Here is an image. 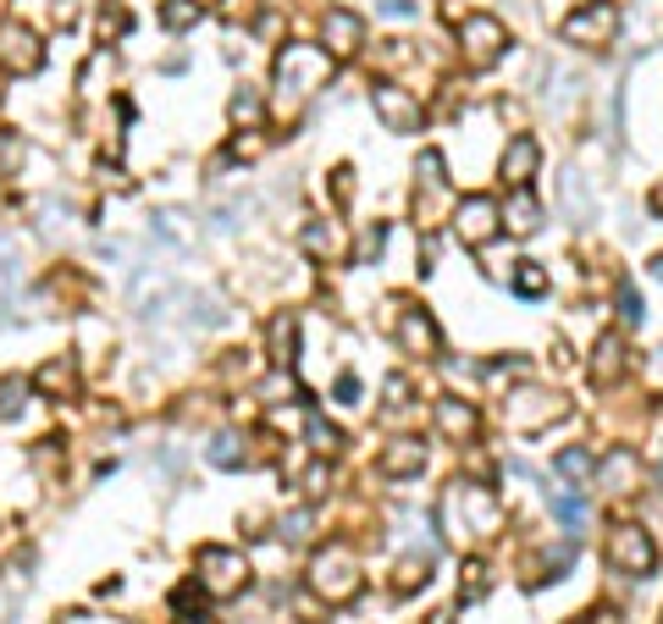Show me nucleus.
Returning a JSON list of instances; mask_svg holds the SVG:
<instances>
[{"label":"nucleus","instance_id":"c9c22d12","mask_svg":"<svg viewBox=\"0 0 663 624\" xmlns=\"http://www.w3.org/2000/svg\"><path fill=\"white\" fill-rule=\"evenodd\" d=\"M404 398H409V382L393 376V382H387V409H404Z\"/></svg>","mask_w":663,"mask_h":624},{"label":"nucleus","instance_id":"f704fd0d","mask_svg":"<svg viewBox=\"0 0 663 624\" xmlns=\"http://www.w3.org/2000/svg\"><path fill=\"white\" fill-rule=\"evenodd\" d=\"M620 315H625V320H631V326H636V320H642V299H636V288H631V283H625V288H620Z\"/></svg>","mask_w":663,"mask_h":624},{"label":"nucleus","instance_id":"20e7f679","mask_svg":"<svg viewBox=\"0 0 663 624\" xmlns=\"http://www.w3.org/2000/svg\"><path fill=\"white\" fill-rule=\"evenodd\" d=\"M564 415H570V404H564L558 393H547V387H519V393L503 398V420H508L514 432H542V426H553V420H564Z\"/></svg>","mask_w":663,"mask_h":624},{"label":"nucleus","instance_id":"0eeeda50","mask_svg":"<svg viewBox=\"0 0 663 624\" xmlns=\"http://www.w3.org/2000/svg\"><path fill=\"white\" fill-rule=\"evenodd\" d=\"M244 581H249V558L244 553H232V547H199V586L210 597H232V592H244Z\"/></svg>","mask_w":663,"mask_h":624},{"label":"nucleus","instance_id":"423d86ee","mask_svg":"<svg viewBox=\"0 0 663 624\" xmlns=\"http://www.w3.org/2000/svg\"><path fill=\"white\" fill-rule=\"evenodd\" d=\"M608 564L620 569V575H653V564H659V547H653V536L642 531V525H614L608 531Z\"/></svg>","mask_w":663,"mask_h":624},{"label":"nucleus","instance_id":"1a4fd4ad","mask_svg":"<svg viewBox=\"0 0 663 624\" xmlns=\"http://www.w3.org/2000/svg\"><path fill=\"white\" fill-rule=\"evenodd\" d=\"M497 227H503V210H497L487 194H471V199L454 205V232H459V244L482 249V244H493L497 238Z\"/></svg>","mask_w":663,"mask_h":624},{"label":"nucleus","instance_id":"2eb2a0df","mask_svg":"<svg viewBox=\"0 0 663 624\" xmlns=\"http://www.w3.org/2000/svg\"><path fill=\"white\" fill-rule=\"evenodd\" d=\"M536 166H542V150H536V139H531V133H519V139H514L508 150H503V182H508V188H531Z\"/></svg>","mask_w":663,"mask_h":624},{"label":"nucleus","instance_id":"7c9ffc66","mask_svg":"<svg viewBox=\"0 0 663 624\" xmlns=\"http://www.w3.org/2000/svg\"><path fill=\"white\" fill-rule=\"evenodd\" d=\"M22 398H28V382H6L0 387V415H22Z\"/></svg>","mask_w":663,"mask_h":624},{"label":"nucleus","instance_id":"c03bdc74","mask_svg":"<svg viewBox=\"0 0 663 624\" xmlns=\"http://www.w3.org/2000/svg\"><path fill=\"white\" fill-rule=\"evenodd\" d=\"M432 624H454V614H432Z\"/></svg>","mask_w":663,"mask_h":624},{"label":"nucleus","instance_id":"f8f14e48","mask_svg":"<svg viewBox=\"0 0 663 624\" xmlns=\"http://www.w3.org/2000/svg\"><path fill=\"white\" fill-rule=\"evenodd\" d=\"M398 348L404 354H415V359H437L443 354V331H437V320L426 310H398Z\"/></svg>","mask_w":663,"mask_h":624},{"label":"nucleus","instance_id":"bb28decb","mask_svg":"<svg viewBox=\"0 0 663 624\" xmlns=\"http://www.w3.org/2000/svg\"><path fill=\"white\" fill-rule=\"evenodd\" d=\"M564 199H570V216L575 221H592V205H586V188H581L575 171H564Z\"/></svg>","mask_w":663,"mask_h":624},{"label":"nucleus","instance_id":"39448f33","mask_svg":"<svg viewBox=\"0 0 663 624\" xmlns=\"http://www.w3.org/2000/svg\"><path fill=\"white\" fill-rule=\"evenodd\" d=\"M503 50H508V28L497 17H487V11L459 17V56H465V67H493Z\"/></svg>","mask_w":663,"mask_h":624},{"label":"nucleus","instance_id":"cd10ccee","mask_svg":"<svg viewBox=\"0 0 663 624\" xmlns=\"http://www.w3.org/2000/svg\"><path fill=\"white\" fill-rule=\"evenodd\" d=\"M514 288H519L525 299H536V294L547 288V271H542V266H531V260H519V271H514Z\"/></svg>","mask_w":663,"mask_h":624},{"label":"nucleus","instance_id":"9d476101","mask_svg":"<svg viewBox=\"0 0 663 624\" xmlns=\"http://www.w3.org/2000/svg\"><path fill=\"white\" fill-rule=\"evenodd\" d=\"M370 106H376V117L387 122V133H420V100H415L409 89L376 83V89H370Z\"/></svg>","mask_w":663,"mask_h":624},{"label":"nucleus","instance_id":"393cba45","mask_svg":"<svg viewBox=\"0 0 663 624\" xmlns=\"http://www.w3.org/2000/svg\"><path fill=\"white\" fill-rule=\"evenodd\" d=\"M161 22L171 33L194 28V22H199V0H161Z\"/></svg>","mask_w":663,"mask_h":624},{"label":"nucleus","instance_id":"37998d69","mask_svg":"<svg viewBox=\"0 0 663 624\" xmlns=\"http://www.w3.org/2000/svg\"><path fill=\"white\" fill-rule=\"evenodd\" d=\"M653 382H659V387H663V348H659V354H653Z\"/></svg>","mask_w":663,"mask_h":624},{"label":"nucleus","instance_id":"4be33fe9","mask_svg":"<svg viewBox=\"0 0 663 624\" xmlns=\"http://www.w3.org/2000/svg\"><path fill=\"white\" fill-rule=\"evenodd\" d=\"M299 244L316 255V260H332V255H343V232L332 227V221H310L305 232H299Z\"/></svg>","mask_w":663,"mask_h":624},{"label":"nucleus","instance_id":"f257e3e1","mask_svg":"<svg viewBox=\"0 0 663 624\" xmlns=\"http://www.w3.org/2000/svg\"><path fill=\"white\" fill-rule=\"evenodd\" d=\"M332 72H337V61H332L321 44H283V56H277V67H271L277 95H283L288 111H299L305 100H316V95L327 89Z\"/></svg>","mask_w":663,"mask_h":624},{"label":"nucleus","instance_id":"79ce46f5","mask_svg":"<svg viewBox=\"0 0 663 624\" xmlns=\"http://www.w3.org/2000/svg\"><path fill=\"white\" fill-rule=\"evenodd\" d=\"M387 17H415V0H382Z\"/></svg>","mask_w":663,"mask_h":624},{"label":"nucleus","instance_id":"dca6fc26","mask_svg":"<svg viewBox=\"0 0 663 624\" xmlns=\"http://www.w3.org/2000/svg\"><path fill=\"white\" fill-rule=\"evenodd\" d=\"M625 376V337L620 331H603L597 348H592V382L597 387H614Z\"/></svg>","mask_w":663,"mask_h":624},{"label":"nucleus","instance_id":"49530a36","mask_svg":"<svg viewBox=\"0 0 663 624\" xmlns=\"http://www.w3.org/2000/svg\"><path fill=\"white\" fill-rule=\"evenodd\" d=\"M570 624H597V620H592V614H581V620H570Z\"/></svg>","mask_w":663,"mask_h":624},{"label":"nucleus","instance_id":"b1692460","mask_svg":"<svg viewBox=\"0 0 663 624\" xmlns=\"http://www.w3.org/2000/svg\"><path fill=\"white\" fill-rule=\"evenodd\" d=\"M558 475H570V481H592V475H597L592 448H564V454H558Z\"/></svg>","mask_w":663,"mask_h":624},{"label":"nucleus","instance_id":"aec40b11","mask_svg":"<svg viewBox=\"0 0 663 624\" xmlns=\"http://www.w3.org/2000/svg\"><path fill=\"white\" fill-rule=\"evenodd\" d=\"M294 348H299V320H294V315H277V320H271V365L288 370V365L299 359Z\"/></svg>","mask_w":663,"mask_h":624},{"label":"nucleus","instance_id":"72a5a7b5","mask_svg":"<svg viewBox=\"0 0 663 624\" xmlns=\"http://www.w3.org/2000/svg\"><path fill=\"white\" fill-rule=\"evenodd\" d=\"M508 376H525V359H497V365H487V382H508Z\"/></svg>","mask_w":663,"mask_h":624},{"label":"nucleus","instance_id":"a878e982","mask_svg":"<svg viewBox=\"0 0 663 624\" xmlns=\"http://www.w3.org/2000/svg\"><path fill=\"white\" fill-rule=\"evenodd\" d=\"M260 117H266V100H260L255 89H238V95H232V122H249V128H255Z\"/></svg>","mask_w":663,"mask_h":624},{"label":"nucleus","instance_id":"c756f323","mask_svg":"<svg viewBox=\"0 0 663 624\" xmlns=\"http://www.w3.org/2000/svg\"><path fill=\"white\" fill-rule=\"evenodd\" d=\"M277 536H283V542H294V547H299V542H305V536H310V514H305V508H299V514H288V519H283V525H277Z\"/></svg>","mask_w":663,"mask_h":624},{"label":"nucleus","instance_id":"a18cd8bd","mask_svg":"<svg viewBox=\"0 0 663 624\" xmlns=\"http://www.w3.org/2000/svg\"><path fill=\"white\" fill-rule=\"evenodd\" d=\"M653 205H659V210H663V188H653Z\"/></svg>","mask_w":663,"mask_h":624},{"label":"nucleus","instance_id":"7ed1b4c3","mask_svg":"<svg viewBox=\"0 0 663 624\" xmlns=\"http://www.w3.org/2000/svg\"><path fill=\"white\" fill-rule=\"evenodd\" d=\"M359 586H365V575H359V553H354L348 542H332V547H321V553L310 558V592H316L321 603L343 608V603L359 597Z\"/></svg>","mask_w":663,"mask_h":624},{"label":"nucleus","instance_id":"473e14b6","mask_svg":"<svg viewBox=\"0 0 663 624\" xmlns=\"http://www.w3.org/2000/svg\"><path fill=\"white\" fill-rule=\"evenodd\" d=\"M459 586H465V597H482V592H487V569H482V564H465V581H459Z\"/></svg>","mask_w":663,"mask_h":624},{"label":"nucleus","instance_id":"a211bd4d","mask_svg":"<svg viewBox=\"0 0 663 624\" xmlns=\"http://www.w3.org/2000/svg\"><path fill=\"white\" fill-rule=\"evenodd\" d=\"M503 221H508L514 238H536V232H542V205H536V194H531V188H514Z\"/></svg>","mask_w":663,"mask_h":624},{"label":"nucleus","instance_id":"412c9836","mask_svg":"<svg viewBox=\"0 0 663 624\" xmlns=\"http://www.w3.org/2000/svg\"><path fill=\"white\" fill-rule=\"evenodd\" d=\"M205 459L216 469H238L249 465V448H244V437H232V432H216L210 443H205Z\"/></svg>","mask_w":663,"mask_h":624},{"label":"nucleus","instance_id":"ea45409f","mask_svg":"<svg viewBox=\"0 0 663 624\" xmlns=\"http://www.w3.org/2000/svg\"><path fill=\"white\" fill-rule=\"evenodd\" d=\"M382 238H387V232H382V227H370V232L359 238V255H382Z\"/></svg>","mask_w":663,"mask_h":624},{"label":"nucleus","instance_id":"2f4dec72","mask_svg":"<svg viewBox=\"0 0 663 624\" xmlns=\"http://www.w3.org/2000/svg\"><path fill=\"white\" fill-rule=\"evenodd\" d=\"M100 33H106V39L128 33V11H122V6H106V11H100Z\"/></svg>","mask_w":663,"mask_h":624},{"label":"nucleus","instance_id":"e433bc0d","mask_svg":"<svg viewBox=\"0 0 663 624\" xmlns=\"http://www.w3.org/2000/svg\"><path fill=\"white\" fill-rule=\"evenodd\" d=\"M348 177H354L348 166H337V171H332V194H337V199H348V194H354V182H348Z\"/></svg>","mask_w":663,"mask_h":624},{"label":"nucleus","instance_id":"4468645a","mask_svg":"<svg viewBox=\"0 0 663 624\" xmlns=\"http://www.w3.org/2000/svg\"><path fill=\"white\" fill-rule=\"evenodd\" d=\"M376 469H382L387 481L420 475V469H426V443H420V437H393V443L382 448V459H376Z\"/></svg>","mask_w":663,"mask_h":624},{"label":"nucleus","instance_id":"f03ea898","mask_svg":"<svg viewBox=\"0 0 663 624\" xmlns=\"http://www.w3.org/2000/svg\"><path fill=\"white\" fill-rule=\"evenodd\" d=\"M437 519H443V531L454 542H465V536L487 542V536H497V497L476 481H454L443 492V503H437Z\"/></svg>","mask_w":663,"mask_h":624},{"label":"nucleus","instance_id":"6ab92c4d","mask_svg":"<svg viewBox=\"0 0 663 624\" xmlns=\"http://www.w3.org/2000/svg\"><path fill=\"white\" fill-rule=\"evenodd\" d=\"M636 469H642V459H636L631 448H614V454L597 465V475L608 481V492H636Z\"/></svg>","mask_w":663,"mask_h":624},{"label":"nucleus","instance_id":"f3484780","mask_svg":"<svg viewBox=\"0 0 663 624\" xmlns=\"http://www.w3.org/2000/svg\"><path fill=\"white\" fill-rule=\"evenodd\" d=\"M476 426H482L476 404H465V398H443V404H437V432H443L448 443H471Z\"/></svg>","mask_w":663,"mask_h":624},{"label":"nucleus","instance_id":"de8ad7c7","mask_svg":"<svg viewBox=\"0 0 663 624\" xmlns=\"http://www.w3.org/2000/svg\"><path fill=\"white\" fill-rule=\"evenodd\" d=\"M653 271H659V277H663V255H659V266H653Z\"/></svg>","mask_w":663,"mask_h":624},{"label":"nucleus","instance_id":"58836bf2","mask_svg":"<svg viewBox=\"0 0 663 624\" xmlns=\"http://www.w3.org/2000/svg\"><path fill=\"white\" fill-rule=\"evenodd\" d=\"M17 156H22V145H17V139H0V171H11Z\"/></svg>","mask_w":663,"mask_h":624},{"label":"nucleus","instance_id":"c85d7f7f","mask_svg":"<svg viewBox=\"0 0 663 624\" xmlns=\"http://www.w3.org/2000/svg\"><path fill=\"white\" fill-rule=\"evenodd\" d=\"M337 443H343L337 426H327L321 415H310V448H316V454H337Z\"/></svg>","mask_w":663,"mask_h":624},{"label":"nucleus","instance_id":"6e6552de","mask_svg":"<svg viewBox=\"0 0 663 624\" xmlns=\"http://www.w3.org/2000/svg\"><path fill=\"white\" fill-rule=\"evenodd\" d=\"M570 44H608L614 33H620V11H614V0H586V6H575L570 17H564V28H558Z\"/></svg>","mask_w":663,"mask_h":624},{"label":"nucleus","instance_id":"ddd939ff","mask_svg":"<svg viewBox=\"0 0 663 624\" xmlns=\"http://www.w3.org/2000/svg\"><path fill=\"white\" fill-rule=\"evenodd\" d=\"M327 56L332 61H348V56H359V44H365V22L354 17V11H343V6H332L327 11Z\"/></svg>","mask_w":663,"mask_h":624},{"label":"nucleus","instance_id":"9b49d317","mask_svg":"<svg viewBox=\"0 0 663 624\" xmlns=\"http://www.w3.org/2000/svg\"><path fill=\"white\" fill-rule=\"evenodd\" d=\"M39 61H44L39 33L28 22H0V67L22 78V72H39Z\"/></svg>","mask_w":663,"mask_h":624},{"label":"nucleus","instance_id":"4c0bfd02","mask_svg":"<svg viewBox=\"0 0 663 624\" xmlns=\"http://www.w3.org/2000/svg\"><path fill=\"white\" fill-rule=\"evenodd\" d=\"M255 11V0H221V17L227 22H238V17H249Z\"/></svg>","mask_w":663,"mask_h":624},{"label":"nucleus","instance_id":"a19ab883","mask_svg":"<svg viewBox=\"0 0 663 624\" xmlns=\"http://www.w3.org/2000/svg\"><path fill=\"white\" fill-rule=\"evenodd\" d=\"M337 404H359V382H354V376L337 382Z\"/></svg>","mask_w":663,"mask_h":624},{"label":"nucleus","instance_id":"5701e85b","mask_svg":"<svg viewBox=\"0 0 663 624\" xmlns=\"http://www.w3.org/2000/svg\"><path fill=\"white\" fill-rule=\"evenodd\" d=\"M39 387H44V393H56V398H67V393L78 387V370H72V359H50V365L39 370Z\"/></svg>","mask_w":663,"mask_h":624}]
</instances>
